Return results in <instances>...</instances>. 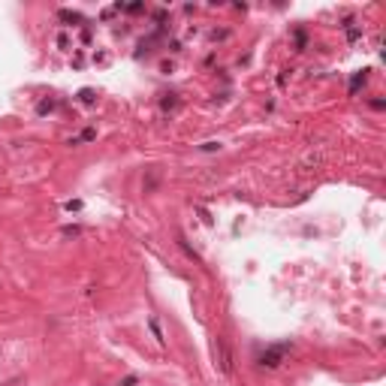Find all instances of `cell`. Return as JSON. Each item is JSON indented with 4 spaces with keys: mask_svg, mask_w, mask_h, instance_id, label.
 Masks as SVG:
<instances>
[{
    "mask_svg": "<svg viewBox=\"0 0 386 386\" xmlns=\"http://www.w3.org/2000/svg\"><path fill=\"white\" fill-rule=\"evenodd\" d=\"M280 356H284V347H275V350H269L266 356H262V365H269V368H275L278 362H280Z\"/></svg>",
    "mask_w": 386,
    "mask_h": 386,
    "instance_id": "6da1fadb",
    "label": "cell"
}]
</instances>
